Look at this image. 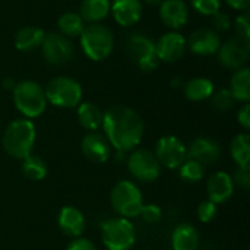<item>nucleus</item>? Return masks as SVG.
Here are the masks:
<instances>
[{"label":"nucleus","mask_w":250,"mask_h":250,"mask_svg":"<svg viewBox=\"0 0 250 250\" xmlns=\"http://www.w3.org/2000/svg\"><path fill=\"white\" fill-rule=\"evenodd\" d=\"M111 148L117 152H130L142 142L145 126L142 117L130 107L113 105L103 114L101 125Z\"/></svg>","instance_id":"nucleus-1"},{"label":"nucleus","mask_w":250,"mask_h":250,"mask_svg":"<svg viewBox=\"0 0 250 250\" xmlns=\"http://www.w3.org/2000/svg\"><path fill=\"white\" fill-rule=\"evenodd\" d=\"M37 130L29 119H16L7 125L3 133V149L15 160H23L32 154Z\"/></svg>","instance_id":"nucleus-2"},{"label":"nucleus","mask_w":250,"mask_h":250,"mask_svg":"<svg viewBox=\"0 0 250 250\" xmlns=\"http://www.w3.org/2000/svg\"><path fill=\"white\" fill-rule=\"evenodd\" d=\"M12 97L16 110L29 120L40 117L47 107L45 92L35 81H22L16 83L12 89Z\"/></svg>","instance_id":"nucleus-3"},{"label":"nucleus","mask_w":250,"mask_h":250,"mask_svg":"<svg viewBox=\"0 0 250 250\" xmlns=\"http://www.w3.org/2000/svg\"><path fill=\"white\" fill-rule=\"evenodd\" d=\"M113 211L122 218H136L144 207V196L141 189L130 180H122L114 185L110 193Z\"/></svg>","instance_id":"nucleus-4"},{"label":"nucleus","mask_w":250,"mask_h":250,"mask_svg":"<svg viewBox=\"0 0 250 250\" xmlns=\"http://www.w3.org/2000/svg\"><path fill=\"white\" fill-rule=\"evenodd\" d=\"M79 37L83 53L94 62L105 60L113 51L114 37L105 25L91 23L83 28Z\"/></svg>","instance_id":"nucleus-5"},{"label":"nucleus","mask_w":250,"mask_h":250,"mask_svg":"<svg viewBox=\"0 0 250 250\" xmlns=\"http://www.w3.org/2000/svg\"><path fill=\"white\" fill-rule=\"evenodd\" d=\"M101 242L107 250H130L136 243V230L127 218H108L101 224Z\"/></svg>","instance_id":"nucleus-6"},{"label":"nucleus","mask_w":250,"mask_h":250,"mask_svg":"<svg viewBox=\"0 0 250 250\" xmlns=\"http://www.w3.org/2000/svg\"><path fill=\"white\" fill-rule=\"evenodd\" d=\"M44 92L47 103L60 108H75L82 101L81 83L69 76H57L51 79Z\"/></svg>","instance_id":"nucleus-7"},{"label":"nucleus","mask_w":250,"mask_h":250,"mask_svg":"<svg viewBox=\"0 0 250 250\" xmlns=\"http://www.w3.org/2000/svg\"><path fill=\"white\" fill-rule=\"evenodd\" d=\"M129 173L139 182L151 183L161 174V164L149 149H133L127 157Z\"/></svg>","instance_id":"nucleus-8"},{"label":"nucleus","mask_w":250,"mask_h":250,"mask_svg":"<svg viewBox=\"0 0 250 250\" xmlns=\"http://www.w3.org/2000/svg\"><path fill=\"white\" fill-rule=\"evenodd\" d=\"M127 56L145 72L157 69L158 59L155 54V42L142 34H132L126 41Z\"/></svg>","instance_id":"nucleus-9"},{"label":"nucleus","mask_w":250,"mask_h":250,"mask_svg":"<svg viewBox=\"0 0 250 250\" xmlns=\"http://www.w3.org/2000/svg\"><path fill=\"white\" fill-rule=\"evenodd\" d=\"M154 154L161 167L177 170L188 160V146L177 136L166 135L158 139Z\"/></svg>","instance_id":"nucleus-10"},{"label":"nucleus","mask_w":250,"mask_h":250,"mask_svg":"<svg viewBox=\"0 0 250 250\" xmlns=\"http://www.w3.org/2000/svg\"><path fill=\"white\" fill-rule=\"evenodd\" d=\"M250 42L240 37H231L218 48V60L220 63L233 70L242 69L249 60Z\"/></svg>","instance_id":"nucleus-11"},{"label":"nucleus","mask_w":250,"mask_h":250,"mask_svg":"<svg viewBox=\"0 0 250 250\" xmlns=\"http://www.w3.org/2000/svg\"><path fill=\"white\" fill-rule=\"evenodd\" d=\"M42 56L48 63L62 64L69 62L73 57V45L67 37L59 32L47 34L41 44Z\"/></svg>","instance_id":"nucleus-12"},{"label":"nucleus","mask_w":250,"mask_h":250,"mask_svg":"<svg viewBox=\"0 0 250 250\" xmlns=\"http://www.w3.org/2000/svg\"><path fill=\"white\" fill-rule=\"evenodd\" d=\"M81 149L83 155L97 164H104L110 160L111 157V145L108 139L105 138L104 133H100L98 130L95 132H88L81 142Z\"/></svg>","instance_id":"nucleus-13"},{"label":"nucleus","mask_w":250,"mask_h":250,"mask_svg":"<svg viewBox=\"0 0 250 250\" xmlns=\"http://www.w3.org/2000/svg\"><path fill=\"white\" fill-rule=\"evenodd\" d=\"M186 40L179 32H168L164 34L155 44V54L157 59L161 62L173 63L183 57L186 51Z\"/></svg>","instance_id":"nucleus-14"},{"label":"nucleus","mask_w":250,"mask_h":250,"mask_svg":"<svg viewBox=\"0 0 250 250\" xmlns=\"http://www.w3.org/2000/svg\"><path fill=\"white\" fill-rule=\"evenodd\" d=\"M221 157V146L211 138H196L188 146V158L193 160L204 167L215 164Z\"/></svg>","instance_id":"nucleus-15"},{"label":"nucleus","mask_w":250,"mask_h":250,"mask_svg":"<svg viewBox=\"0 0 250 250\" xmlns=\"http://www.w3.org/2000/svg\"><path fill=\"white\" fill-rule=\"evenodd\" d=\"M57 226L64 236L72 237V239H78V237H82V234L85 231L86 220H85V215L82 214L81 209L67 205L59 211Z\"/></svg>","instance_id":"nucleus-16"},{"label":"nucleus","mask_w":250,"mask_h":250,"mask_svg":"<svg viewBox=\"0 0 250 250\" xmlns=\"http://www.w3.org/2000/svg\"><path fill=\"white\" fill-rule=\"evenodd\" d=\"M234 183L229 173L217 171L207 182V193L208 199L217 205L227 202L234 193Z\"/></svg>","instance_id":"nucleus-17"},{"label":"nucleus","mask_w":250,"mask_h":250,"mask_svg":"<svg viewBox=\"0 0 250 250\" xmlns=\"http://www.w3.org/2000/svg\"><path fill=\"white\" fill-rule=\"evenodd\" d=\"M186 44L189 45L192 53L198 56H211L218 51L221 45V38L214 29L199 28L190 35Z\"/></svg>","instance_id":"nucleus-18"},{"label":"nucleus","mask_w":250,"mask_h":250,"mask_svg":"<svg viewBox=\"0 0 250 250\" xmlns=\"http://www.w3.org/2000/svg\"><path fill=\"white\" fill-rule=\"evenodd\" d=\"M110 10L116 22L122 26H132L142 18L141 0H113Z\"/></svg>","instance_id":"nucleus-19"},{"label":"nucleus","mask_w":250,"mask_h":250,"mask_svg":"<svg viewBox=\"0 0 250 250\" xmlns=\"http://www.w3.org/2000/svg\"><path fill=\"white\" fill-rule=\"evenodd\" d=\"M160 16L167 26L177 29L186 25L189 9L183 0H164L160 6Z\"/></svg>","instance_id":"nucleus-20"},{"label":"nucleus","mask_w":250,"mask_h":250,"mask_svg":"<svg viewBox=\"0 0 250 250\" xmlns=\"http://www.w3.org/2000/svg\"><path fill=\"white\" fill-rule=\"evenodd\" d=\"M201 243L199 231L188 223H182L174 227L171 233L173 250H198Z\"/></svg>","instance_id":"nucleus-21"},{"label":"nucleus","mask_w":250,"mask_h":250,"mask_svg":"<svg viewBox=\"0 0 250 250\" xmlns=\"http://www.w3.org/2000/svg\"><path fill=\"white\" fill-rule=\"evenodd\" d=\"M103 114L101 108L94 103L86 101L78 105V122L88 132H95L101 127Z\"/></svg>","instance_id":"nucleus-22"},{"label":"nucleus","mask_w":250,"mask_h":250,"mask_svg":"<svg viewBox=\"0 0 250 250\" xmlns=\"http://www.w3.org/2000/svg\"><path fill=\"white\" fill-rule=\"evenodd\" d=\"M45 32L37 26H25L18 31L15 37V47L21 51H31L42 44Z\"/></svg>","instance_id":"nucleus-23"},{"label":"nucleus","mask_w":250,"mask_h":250,"mask_svg":"<svg viewBox=\"0 0 250 250\" xmlns=\"http://www.w3.org/2000/svg\"><path fill=\"white\" fill-rule=\"evenodd\" d=\"M110 12V0H82L79 15L83 21L98 23Z\"/></svg>","instance_id":"nucleus-24"},{"label":"nucleus","mask_w":250,"mask_h":250,"mask_svg":"<svg viewBox=\"0 0 250 250\" xmlns=\"http://www.w3.org/2000/svg\"><path fill=\"white\" fill-rule=\"evenodd\" d=\"M230 154L239 168H248L250 164V135L248 132L239 133L230 144Z\"/></svg>","instance_id":"nucleus-25"},{"label":"nucleus","mask_w":250,"mask_h":250,"mask_svg":"<svg viewBox=\"0 0 250 250\" xmlns=\"http://www.w3.org/2000/svg\"><path fill=\"white\" fill-rule=\"evenodd\" d=\"M215 88L211 79L208 78H193L185 85V95L189 101H204L211 98Z\"/></svg>","instance_id":"nucleus-26"},{"label":"nucleus","mask_w":250,"mask_h":250,"mask_svg":"<svg viewBox=\"0 0 250 250\" xmlns=\"http://www.w3.org/2000/svg\"><path fill=\"white\" fill-rule=\"evenodd\" d=\"M230 92L236 101L248 104L250 100V72L248 67H242L234 72L230 81Z\"/></svg>","instance_id":"nucleus-27"},{"label":"nucleus","mask_w":250,"mask_h":250,"mask_svg":"<svg viewBox=\"0 0 250 250\" xmlns=\"http://www.w3.org/2000/svg\"><path fill=\"white\" fill-rule=\"evenodd\" d=\"M47 173H48L47 163L40 155L31 154L22 160V174L26 179L32 182H40L47 177Z\"/></svg>","instance_id":"nucleus-28"},{"label":"nucleus","mask_w":250,"mask_h":250,"mask_svg":"<svg viewBox=\"0 0 250 250\" xmlns=\"http://www.w3.org/2000/svg\"><path fill=\"white\" fill-rule=\"evenodd\" d=\"M57 25L64 37H78L85 28V21L75 12H66L59 18Z\"/></svg>","instance_id":"nucleus-29"},{"label":"nucleus","mask_w":250,"mask_h":250,"mask_svg":"<svg viewBox=\"0 0 250 250\" xmlns=\"http://www.w3.org/2000/svg\"><path fill=\"white\" fill-rule=\"evenodd\" d=\"M179 174L182 180L188 183H199L204 176H205V167L193 160H186L180 167H179Z\"/></svg>","instance_id":"nucleus-30"},{"label":"nucleus","mask_w":250,"mask_h":250,"mask_svg":"<svg viewBox=\"0 0 250 250\" xmlns=\"http://www.w3.org/2000/svg\"><path fill=\"white\" fill-rule=\"evenodd\" d=\"M212 98V105L220 110V111H227V110H231L234 107V97L231 95L230 89H226V88H221L218 91H214V94L211 95Z\"/></svg>","instance_id":"nucleus-31"},{"label":"nucleus","mask_w":250,"mask_h":250,"mask_svg":"<svg viewBox=\"0 0 250 250\" xmlns=\"http://www.w3.org/2000/svg\"><path fill=\"white\" fill-rule=\"evenodd\" d=\"M218 214V207L217 204L211 202L209 199L208 201H202L198 208H196V215H198V220L204 224H209L215 220Z\"/></svg>","instance_id":"nucleus-32"},{"label":"nucleus","mask_w":250,"mask_h":250,"mask_svg":"<svg viewBox=\"0 0 250 250\" xmlns=\"http://www.w3.org/2000/svg\"><path fill=\"white\" fill-rule=\"evenodd\" d=\"M139 217L146 224H157L163 218V211L155 204H146V205L144 204V207L139 212Z\"/></svg>","instance_id":"nucleus-33"},{"label":"nucleus","mask_w":250,"mask_h":250,"mask_svg":"<svg viewBox=\"0 0 250 250\" xmlns=\"http://www.w3.org/2000/svg\"><path fill=\"white\" fill-rule=\"evenodd\" d=\"M192 6L193 9L205 16H212L214 13H217L220 10V0H192Z\"/></svg>","instance_id":"nucleus-34"},{"label":"nucleus","mask_w":250,"mask_h":250,"mask_svg":"<svg viewBox=\"0 0 250 250\" xmlns=\"http://www.w3.org/2000/svg\"><path fill=\"white\" fill-rule=\"evenodd\" d=\"M234 26H236V31H237V37L250 41V18L248 12L237 16V19L234 22Z\"/></svg>","instance_id":"nucleus-35"},{"label":"nucleus","mask_w":250,"mask_h":250,"mask_svg":"<svg viewBox=\"0 0 250 250\" xmlns=\"http://www.w3.org/2000/svg\"><path fill=\"white\" fill-rule=\"evenodd\" d=\"M234 186L242 188L243 190H248L250 188V170L248 168H237L236 173L231 176Z\"/></svg>","instance_id":"nucleus-36"},{"label":"nucleus","mask_w":250,"mask_h":250,"mask_svg":"<svg viewBox=\"0 0 250 250\" xmlns=\"http://www.w3.org/2000/svg\"><path fill=\"white\" fill-rule=\"evenodd\" d=\"M212 25H214V28L218 29V31H227V29L230 28V25H231L230 16H229L227 13L218 10L217 13L212 15Z\"/></svg>","instance_id":"nucleus-37"},{"label":"nucleus","mask_w":250,"mask_h":250,"mask_svg":"<svg viewBox=\"0 0 250 250\" xmlns=\"http://www.w3.org/2000/svg\"><path fill=\"white\" fill-rule=\"evenodd\" d=\"M66 250H97V246H95L89 239L78 237V239H73V240L67 245Z\"/></svg>","instance_id":"nucleus-38"},{"label":"nucleus","mask_w":250,"mask_h":250,"mask_svg":"<svg viewBox=\"0 0 250 250\" xmlns=\"http://www.w3.org/2000/svg\"><path fill=\"white\" fill-rule=\"evenodd\" d=\"M237 120H239L240 126L248 132V130L250 129V105L249 104H245V105L239 110Z\"/></svg>","instance_id":"nucleus-39"},{"label":"nucleus","mask_w":250,"mask_h":250,"mask_svg":"<svg viewBox=\"0 0 250 250\" xmlns=\"http://www.w3.org/2000/svg\"><path fill=\"white\" fill-rule=\"evenodd\" d=\"M233 9H237V10H248L250 6V0H226Z\"/></svg>","instance_id":"nucleus-40"},{"label":"nucleus","mask_w":250,"mask_h":250,"mask_svg":"<svg viewBox=\"0 0 250 250\" xmlns=\"http://www.w3.org/2000/svg\"><path fill=\"white\" fill-rule=\"evenodd\" d=\"M15 85H16V83L13 82L12 78H6V79L3 81V88H6V89H10V91H12V89L15 88Z\"/></svg>","instance_id":"nucleus-41"},{"label":"nucleus","mask_w":250,"mask_h":250,"mask_svg":"<svg viewBox=\"0 0 250 250\" xmlns=\"http://www.w3.org/2000/svg\"><path fill=\"white\" fill-rule=\"evenodd\" d=\"M148 4H151V6H157V4H161L164 0H145Z\"/></svg>","instance_id":"nucleus-42"}]
</instances>
